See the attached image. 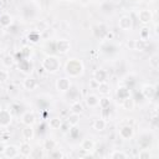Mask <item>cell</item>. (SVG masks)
<instances>
[{
	"label": "cell",
	"instance_id": "cell-1",
	"mask_svg": "<svg viewBox=\"0 0 159 159\" xmlns=\"http://www.w3.org/2000/svg\"><path fill=\"white\" fill-rule=\"evenodd\" d=\"M65 72L67 76L71 78H77L83 75L84 72V66L83 62L78 58H70L65 63Z\"/></svg>",
	"mask_w": 159,
	"mask_h": 159
},
{
	"label": "cell",
	"instance_id": "cell-2",
	"mask_svg": "<svg viewBox=\"0 0 159 159\" xmlns=\"http://www.w3.org/2000/svg\"><path fill=\"white\" fill-rule=\"evenodd\" d=\"M41 67L47 72V73H56L60 68H61V61L58 57H56L55 55H47L42 62H41Z\"/></svg>",
	"mask_w": 159,
	"mask_h": 159
},
{
	"label": "cell",
	"instance_id": "cell-3",
	"mask_svg": "<svg viewBox=\"0 0 159 159\" xmlns=\"http://www.w3.org/2000/svg\"><path fill=\"white\" fill-rule=\"evenodd\" d=\"M153 140H154V135L152 133L145 132V133H142L138 137L137 144H138L139 149H149L152 147V144H153Z\"/></svg>",
	"mask_w": 159,
	"mask_h": 159
},
{
	"label": "cell",
	"instance_id": "cell-4",
	"mask_svg": "<svg viewBox=\"0 0 159 159\" xmlns=\"http://www.w3.org/2000/svg\"><path fill=\"white\" fill-rule=\"evenodd\" d=\"M17 68H19V71H20L21 73L29 76V75H31V72L34 71V65H32V62H31L30 60L22 58L21 61L17 62Z\"/></svg>",
	"mask_w": 159,
	"mask_h": 159
},
{
	"label": "cell",
	"instance_id": "cell-5",
	"mask_svg": "<svg viewBox=\"0 0 159 159\" xmlns=\"http://www.w3.org/2000/svg\"><path fill=\"white\" fill-rule=\"evenodd\" d=\"M140 93L143 96L144 99H153L157 96V86L153 84H144L140 88Z\"/></svg>",
	"mask_w": 159,
	"mask_h": 159
},
{
	"label": "cell",
	"instance_id": "cell-6",
	"mask_svg": "<svg viewBox=\"0 0 159 159\" xmlns=\"http://www.w3.org/2000/svg\"><path fill=\"white\" fill-rule=\"evenodd\" d=\"M12 122V113L9 109H0V128H7Z\"/></svg>",
	"mask_w": 159,
	"mask_h": 159
},
{
	"label": "cell",
	"instance_id": "cell-7",
	"mask_svg": "<svg viewBox=\"0 0 159 159\" xmlns=\"http://www.w3.org/2000/svg\"><path fill=\"white\" fill-rule=\"evenodd\" d=\"M138 20L142 25H148L153 20V12L149 9H142L138 11Z\"/></svg>",
	"mask_w": 159,
	"mask_h": 159
},
{
	"label": "cell",
	"instance_id": "cell-8",
	"mask_svg": "<svg viewBox=\"0 0 159 159\" xmlns=\"http://www.w3.org/2000/svg\"><path fill=\"white\" fill-rule=\"evenodd\" d=\"M118 134H119V138L120 139H123V140H130L134 137V129H133L132 125L125 124V125H122L119 128Z\"/></svg>",
	"mask_w": 159,
	"mask_h": 159
},
{
	"label": "cell",
	"instance_id": "cell-9",
	"mask_svg": "<svg viewBox=\"0 0 159 159\" xmlns=\"http://www.w3.org/2000/svg\"><path fill=\"white\" fill-rule=\"evenodd\" d=\"M55 43H56V52H58L60 55H66L71 50V42L67 39H60Z\"/></svg>",
	"mask_w": 159,
	"mask_h": 159
},
{
	"label": "cell",
	"instance_id": "cell-10",
	"mask_svg": "<svg viewBox=\"0 0 159 159\" xmlns=\"http://www.w3.org/2000/svg\"><path fill=\"white\" fill-rule=\"evenodd\" d=\"M118 27L123 31H129L133 27V20L129 15H122L118 20Z\"/></svg>",
	"mask_w": 159,
	"mask_h": 159
},
{
	"label": "cell",
	"instance_id": "cell-11",
	"mask_svg": "<svg viewBox=\"0 0 159 159\" xmlns=\"http://www.w3.org/2000/svg\"><path fill=\"white\" fill-rule=\"evenodd\" d=\"M71 86H72V84H71V81H70V78H67V77H60V78L56 80V89H57L58 92H61V93L67 92Z\"/></svg>",
	"mask_w": 159,
	"mask_h": 159
},
{
	"label": "cell",
	"instance_id": "cell-12",
	"mask_svg": "<svg viewBox=\"0 0 159 159\" xmlns=\"http://www.w3.org/2000/svg\"><path fill=\"white\" fill-rule=\"evenodd\" d=\"M107 31H108V29L103 24H98V25H94L92 27V34L98 40H104V36H106Z\"/></svg>",
	"mask_w": 159,
	"mask_h": 159
},
{
	"label": "cell",
	"instance_id": "cell-13",
	"mask_svg": "<svg viewBox=\"0 0 159 159\" xmlns=\"http://www.w3.org/2000/svg\"><path fill=\"white\" fill-rule=\"evenodd\" d=\"M20 119H21V123L24 125H34L35 122H36V116H35L34 112L26 111V112H24L21 114V118Z\"/></svg>",
	"mask_w": 159,
	"mask_h": 159
},
{
	"label": "cell",
	"instance_id": "cell-14",
	"mask_svg": "<svg viewBox=\"0 0 159 159\" xmlns=\"http://www.w3.org/2000/svg\"><path fill=\"white\" fill-rule=\"evenodd\" d=\"M2 155H4L5 158H9V159H14V158L19 157V155H20V153H19V147H16V145H6L5 149H4Z\"/></svg>",
	"mask_w": 159,
	"mask_h": 159
},
{
	"label": "cell",
	"instance_id": "cell-15",
	"mask_svg": "<svg viewBox=\"0 0 159 159\" xmlns=\"http://www.w3.org/2000/svg\"><path fill=\"white\" fill-rule=\"evenodd\" d=\"M116 96H117L118 99L123 101V99H125V98H128V97L130 96V89H129L127 86H124V84L122 83V84H119V86L117 87V89H116Z\"/></svg>",
	"mask_w": 159,
	"mask_h": 159
},
{
	"label": "cell",
	"instance_id": "cell-16",
	"mask_svg": "<svg viewBox=\"0 0 159 159\" xmlns=\"http://www.w3.org/2000/svg\"><path fill=\"white\" fill-rule=\"evenodd\" d=\"M37 80L36 78H34V77H31V76H27L25 80H24V82H22V87L26 89V91H35L36 88H37Z\"/></svg>",
	"mask_w": 159,
	"mask_h": 159
},
{
	"label": "cell",
	"instance_id": "cell-17",
	"mask_svg": "<svg viewBox=\"0 0 159 159\" xmlns=\"http://www.w3.org/2000/svg\"><path fill=\"white\" fill-rule=\"evenodd\" d=\"M101 50H102L106 55H113V53L117 52L118 47H117L114 43H112L111 41H103L102 45H101Z\"/></svg>",
	"mask_w": 159,
	"mask_h": 159
},
{
	"label": "cell",
	"instance_id": "cell-18",
	"mask_svg": "<svg viewBox=\"0 0 159 159\" xmlns=\"http://www.w3.org/2000/svg\"><path fill=\"white\" fill-rule=\"evenodd\" d=\"M107 78H108V73L106 70L103 68H98L93 72V80L97 82V83H102V82H107Z\"/></svg>",
	"mask_w": 159,
	"mask_h": 159
},
{
	"label": "cell",
	"instance_id": "cell-19",
	"mask_svg": "<svg viewBox=\"0 0 159 159\" xmlns=\"http://www.w3.org/2000/svg\"><path fill=\"white\" fill-rule=\"evenodd\" d=\"M65 94H66V97H67L70 101H72V102L80 101V98H81V93H80L78 88L75 87V86H71V87L68 88V91L65 92Z\"/></svg>",
	"mask_w": 159,
	"mask_h": 159
},
{
	"label": "cell",
	"instance_id": "cell-20",
	"mask_svg": "<svg viewBox=\"0 0 159 159\" xmlns=\"http://www.w3.org/2000/svg\"><path fill=\"white\" fill-rule=\"evenodd\" d=\"M31 150H32V147L30 145V143L27 140L22 142L20 145H19V153L21 157H25V158H29L30 154H31Z\"/></svg>",
	"mask_w": 159,
	"mask_h": 159
},
{
	"label": "cell",
	"instance_id": "cell-21",
	"mask_svg": "<svg viewBox=\"0 0 159 159\" xmlns=\"http://www.w3.org/2000/svg\"><path fill=\"white\" fill-rule=\"evenodd\" d=\"M21 14H22V17L25 20H32L36 15V11L31 5H25L21 10Z\"/></svg>",
	"mask_w": 159,
	"mask_h": 159
},
{
	"label": "cell",
	"instance_id": "cell-22",
	"mask_svg": "<svg viewBox=\"0 0 159 159\" xmlns=\"http://www.w3.org/2000/svg\"><path fill=\"white\" fill-rule=\"evenodd\" d=\"M94 147H96V144H94V142L91 138H84L81 142V149L84 150V152H87V153L94 152Z\"/></svg>",
	"mask_w": 159,
	"mask_h": 159
},
{
	"label": "cell",
	"instance_id": "cell-23",
	"mask_svg": "<svg viewBox=\"0 0 159 159\" xmlns=\"http://www.w3.org/2000/svg\"><path fill=\"white\" fill-rule=\"evenodd\" d=\"M50 98L47 97V96H39L37 97V99H36V106H37V108L40 109V111H47V108H48V106H50V101H48Z\"/></svg>",
	"mask_w": 159,
	"mask_h": 159
},
{
	"label": "cell",
	"instance_id": "cell-24",
	"mask_svg": "<svg viewBox=\"0 0 159 159\" xmlns=\"http://www.w3.org/2000/svg\"><path fill=\"white\" fill-rule=\"evenodd\" d=\"M106 127H107V120L104 118H102V117L94 119L93 123H92V128L94 130H97V132H103L106 129Z\"/></svg>",
	"mask_w": 159,
	"mask_h": 159
},
{
	"label": "cell",
	"instance_id": "cell-25",
	"mask_svg": "<svg viewBox=\"0 0 159 159\" xmlns=\"http://www.w3.org/2000/svg\"><path fill=\"white\" fill-rule=\"evenodd\" d=\"M11 25H12V16H11L10 14H7V12L1 14V15H0V26L7 29V27L11 26Z\"/></svg>",
	"mask_w": 159,
	"mask_h": 159
},
{
	"label": "cell",
	"instance_id": "cell-26",
	"mask_svg": "<svg viewBox=\"0 0 159 159\" xmlns=\"http://www.w3.org/2000/svg\"><path fill=\"white\" fill-rule=\"evenodd\" d=\"M98 103H99V97L97 96V94H88L87 97H86V104H87V107H89V108H96V107H98Z\"/></svg>",
	"mask_w": 159,
	"mask_h": 159
},
{
	"label": "cell",
	"instance_id": "cell-27",
	"mask_svg": "<svg viewBox=\"0 0 159 159\" xmlns=\"http://www.w3.org/2000/svg\"><path fill=\"white\" fill-rule=\"evenodd\" d=\"M123 84H124V86H127L129 89H133V88H134V86L137 84V77H135L133 73L127 75V76L124 77V80H123Z\"/></svg>",
	"mask_w": 159,
	"mask_h": 159
},
{
	"label": "cell",
	"instance_id": "cell-28",
	"mask_svg": "<svg viewBox=\"0 0 159 159\" xmlns=\"http://www.w3.org/2000/svg\"><path fill=\"white\" fill-rule=\"evenodd\" d=\"M122 108L125 109V111H133L135 108V99L132 96H129L128 98L123 99L122 101Z\"/></svg>",
	"mask_w": 159,
	"mask_h": 159
},
{
	"label": "cell",
	"instance_id": "cell-29",
	"mask_svg": "<svg viewBox=\"0 0 159 159\" xmlns=\"http://www.w3.org/2000/svg\"><path fill=\"white\" fill-rule=\"evenodd\" d=\"M21 135H22V138L25 139V140H30V139H32L34 138V135H35V130L32 129V125H25L24 128H22V130H21Z\"/></svg>",
	"mask_w": 159,
	"mask_h": 159
},
{
	"label": "cell",
	"instance_id": "cell-30",
	"mask_svg": "<svg viewBox=\"0 0 159 159\" xmlns=\"http://www.w3.org/2000/svg\"><path fill=\"white\" fill-rule=\"evenodd\" d=\"M97 92L101 94V96H108L111 93V87L107 82H102V83H98L97 87H96Z\"/></svg>",
	"mask_w": 159,
	"mask_h": 159
},
{
	"label": "cell",
	"instance_id": "cell-31",
	"mask_svg": "<svg viewBox=\"0 0 159 159\" xmlns=\"http://www.w3.org/2000/svg\"><path fill=\"white\" fill-rule=\"evenodd\" d=\"M56 147H57V143L52 138H46L43 140V143H42V149L43 150H47V152H51V150L56 149Z\"/></svg>",
	"mask_w": 159,
	"mask_h": 159
},
{
	"label": "cell",
	"instance_id": "cell-32",
	"mask_svg": "<svg viewBox=\"0 0 159 159\" xmlns=\"http://www.w3.org/2000/svg\"><path fill=\"white\" fill-rule=\"evenodd\" d=\"M113 10H114V6H113V4L111 2V1H103L102 2V5H101V11L103 12V14H107V15H109V14H112L113 12Z\"/></svg>",
	"mask_w": 159,
	"mask_h": 159
},
{
	"label": "cell",
	"instance_id": "cell-33",
	"mask_svg": "<svg viewBox=\"0 0 159 159\" xmlns=\"http://www.w3.org/2000/svg\"><path fill=\"white\" fill-rule=\"evenodd\" d=\"M70 112L71 113H76V114H81L83 112V104L80 102V101H76V102H72L71 107H70Z\"/></svg>",
	"mask_w": 159,
	"mask_h": 159
},
{
	"label": "cell",
	"instance_id": "cell-34",
	"mask_svg": "<svg viewBox=\"0 0 159 159\" xmlns=\"http://www.w3.org/2000/svg\"><path fill=\"white\" fill-rule=\"evenodd\" d=\"M61 124H62V119H61V118L53 117V118H50V119H48V127H50L51 129H53V130L60 129Z\"/></svg>",
	"mask_w": 159,
	"mask_h": 159
},
{
	"label": "cell",
	"instance_id": "cell-35",
	"mask_svg": "<svg viewBox=\"0 0 159 159\" xmlns=\"http://www.w3.org/2000/svg\"><path fill=\"white\" fill-rule=\"evenodd\" d=\"M128 157H129V154H127L125 152L119 150V149H116L109 154V158H112V159H125Z\"/></svg>",
	"mask_w": 159,
	"mask_h": 159
},
{
	"label": "cell",
	"instance_id": "cell-36",
	"mask_svg": "<svg viewBox=\"0 0 159 159\" xmlns=\"http://www.w3.org/2000/svg\"><path fill=\"white\" fill-rule=\"evenodd\" d=\"M66 122L72 127V125H77L80 123V114H76V113H70L66 118Z\"/></svg>",
	"mask_w": 159,
	"mask_h": 159
},
{
	"label": "cell",
	"instance_id": "cell-37",
	"mask_svg": "<svg viewBox=\"0 0 159 159\" xmlns=\"http://www.w3.org/2000/svg\"><path fill=\"white\" fill-rule=\"evenodd\" d=\"M148 48V42L147 41H144V40H135V42H134V50H137V51H145Z\"/></svg>",
	"mask_w": 159,
	"mask_h": 159
},
{
	"label": "cell",
	"instance_id": "cell-38",
	"mask_svg": "<svg viewBox=\"0 0 159 159\" xmlns=\"http://www.w3.org/2000/svg\"><path fill=\"white\" fill-rule=\"evenodd\" d=\"M14 63H15L14 56H11V55H5V56L2 57V65H4V67L10 68V67L14 66Z\"/></svg>",
	"mask_w": 159,
	"mask_h": 159
},
{
	"label": "cell",
	"instance_id": "cell-39",
	"mask_svg": "<svg viewBox=\"0 0 159 159\" xmlns=\"http://www.w3.org/2000/svg\"><path fill=\"white\" fill-rule=\"evenodd\" d=\"M40 39H41V35H40V32L39 31H31L29 35H27V40L30 41V42H32V43H37L39 41H40Z\"/></svg>",
	"mask_w": 159,
	"mask_h": 159
},
{
	"label": "cell",
	"instance_id": "cell-40",
	"mask_svg": "<svg viewBox=\"0 0 159 159\" xmlns=\"http://www.w3.org/2000/svg\"><path fill=\"white\" fill-rule=\"evenodd\" d=\"M149 36H150V30H149V27H147V26L144 25V26L140 29V31H139V39L147 41V40H149Z\"/></svg>",
	"mask_w": 159,
	"mask_h": 159
},
{
	"label": "cell",
	"instance_id": "cell-41",
	"mask_svg": "<svg viewBox=\"0 0 159 159\" xmlns=\"http://www.w3.org/2000/svg\"><path fill=\"white\" fill-rule=\"evenodd\" d=\"M149 65L154 70H158L159 68V56L157 53H154V55H152L149 57Z\"/></svg>",
	"mask_w": 159,
	"mask_h": 159
},
{
	"label": "cell",
	"instance_id": "cell-42",
	"mask_svg": "<svg viewBox=\"0 0 159 159\" xmlns=\"http://www.w3.org/2000/svg\"><path fill=\"white\" fill-rule=\"evenodd\" d=\"M98 106H99L101 108H108V107H111V97H108V96H102V97L99 98Z\"/></svg>",
	"mask_w": 159,
	"mask_h": 159
},
{
	"label": "cell",
	"instance_id": "cell-43",
	"mask_svg": "<svg viewBox=\"0 0 159 159\" xmlns=\"http://www.w3.org/2000/svg\"><path fill=\"white\" fill-rule=\"evenodd\" d=\"M48 157L50 158H53V159H61V158H65L66 155L60 149H53V150L48 152Z\"/></svg>",
	"mask_w": 159,
	"mask_h": 159
},
{
	"label": "cell",
	"instance_id": "cell-44",
	"mask_svg": "<svg viewBox=\"0 0 159 159\" xmlns=\"http://www.w3.org/2000/svg\"><path fill=\"white\" fill-rule=\"evenodd\" d=\"M45 154H43V149H40V148H36V149H32L31 150V154H30V158H43Z\"/></svg>",
	"mask_w": 159,
	"mask_h": 159
},
{
	"label": "cell",
	"instance_id": "cell-45",
	"mask_svg": "<svg viewBox=\"0 0 159 159\" xmlns=\"http://www.w3.org/2000/svg\"><path fill=\"white\" fill-rule=\"evenodd\" d=\"M138 158L139 159H150L152 153L149 152V149H140L139 153H138Z\"/></svg>",
	"mask_w": 159,
	"mask_h": 159
},
{
	"label": "cell",
	"instance_id": "cell-46",
	"mask_svg": "<svg viewBox=\"0 0 159 159\" xmlns=\"http://www.w3.org/2000/svg\"><path fill=\"white\" fill-rule=\"evenodd\" d=\"M20 52H21V55L24 56V58H29L30 55L32 53V48H31L30 46H22L21 50H20Z\"/></svg>",
	"mask_w": 159,
	"mask_h": 159
},
{
	"label": "cell",
	"instance_id": "cell-47",
	"mask_svg": "<svg viewBox=\"0 0 159 159\" xmlns=\"http://www.w3.org/2000/svg\"><path fill=\"white\" fill-rule=\"evenodd\" d=\"M68 134H70L71 139H77V137H78V134H80L77 125H72V127L70 128V130H68Z\"/></svg>",
	"mask_w": 159,
	"mask_h": 159
},
{
	"label": "cell",
	"instance_id": "cell-48",
	"mask_svg": "<svg viewBox=\"0 0 159 159\" xmlns=\"http://www.w3.org/2000/svg\"><path fill=\"white\" fill-rule=\"evenodd\" d=\"M9 80V72L6 70H0V83H4Z\"/></svg>",
	"mask_w": 159,
	"mask_h": 159
},
{
	"label": "cell",
	"instance_id": "cell-49",
	"mask_svg": "<svg viewBox=\"0 0 159 159\" xmlns=\"http://www.w3.org/2000/svg\"><path fill=\"white\" fill-rule=\"evenodd\" d=\"M0 139L4 140V142H6L7 139H10V132H7L5 128L2 130H0Z\"/></svg>",
	"mask_w": 159,
	"mask_h": 159
},
{
	"label": "cell",
	"instance_id": "cell-50",
	"mask_svg": "<svg viewBox=\"0 0 159 159\" xmlns=\"http://www.w3.org/2000/svg\"><path fill=\"white\" fill-rule=\"evenodd\" d=\"M70 128H71V125H70L67 122H62V124H61V127H60V129H61L63 133L68 132V130H70Z\"/></svg>",
	"mask_w": 159,
	"mask_h": 159
},
{
	"label": "cell",
	"instance_id": "cell-51",
	"mask_svg": "<svg viewBox=\"0 0 159 159\" xmlns=\"http://www.w3.org/2000/svg\"><path fill=\"white\" fill-rule=\"evenodd\" d=\"M19 109H21V106L20 104H17V103H12L11 104V109L10 111H14V112L19 113Z\"/></svg>",
	"mask_w": 159,
	"mask_h": 159
},
{
	"label": "cell",
	"instance_id": "cell-52",
	"mask_svg": "<svg viewBox=\"0 0 159 159\" xmlns=\"http://www.w3.org/2000/svg\"><path fill=\"white\" fill-rule=\"evenodd\" d=\"M45 128H46V124H45L43 122H42L41 124H39V134H40V133H41V134H42V133H45V132H46V129H45Z\"/></svg>",
	"mask_w": 159,
	"mask_h": 159
},
{
	"label": "cell",
	"instance_id": "cell-53",
	"mask_svg": "<svg viewBox=\"0 0 159 159\" xmlns=\"http://www.w3.org/2000/svg\"><path fill=\"white\" fill-rule=\"evenodd\" d=\"M5 147H6L5 142L0 139V155H2V153H4V149H5Z\"/></svg>",
	"mask_w": 159,
	"mask_h": 159
},
{
	"label": "cell",
	"instance_id": "cell-54",
	"mask_svg": "<svg viewBox=\"0 0 159 159\" xmlns=\"http://www.w3.org/2000/svg\"><path fill=\"white\" fill-rule=\"evenodd\" d=\"M134 42H135V40H129L127 42V47H129L130 50H134Z\"/></svg>",
	"mask_w": 159,
	"mask_h": 159
},
{
	"label": "cell",
	"instance_id": "cell-55",
	"mask_svg": "<svg viewBox=\"0 0 159 159\" xmlns=\"http://www.w3.org/2000/svg\"><path fill=\"white\" fill-rule=\"evenodd\" d=\"M152 124H153V127H154V128H157V127H158V117H157V116L153 118V120H152Z\"/></svg>",
	"mask_w": 159,
	"mask_h": 159
},
{
	"label": "cell",
	"instance_id": "cell-56",
	"mask_svg": "<svg viewBox=\"0 0 159 159\" xmlns=\"http://www.w3.org/2000/svg\"><path fill=\"white\" fill-rule=\"evenodd\" d=\"M129 2H132V4H137V2H140V0H128Z\"/></svg>",
	"mask_w": 159,
	"mask_h": 159
},
{
	"label": "cell",
	"instance_id": "cell-57",
	"mask_svg": "<svg viewBox=\"0 0 159 159\" xmlns=\"http://www.w3.org/2000/svg\"><path fill=\"white\" fill-rule=\"evenodd\" d=\"M67 1H70V2H75L76 0H67Z\"/></svg>",
	"mask_w": 159,
	"mask_h": 159
},
{
	"label": "cell",
	"instance_id": "cell-58",
	"mask_svg": "<svg viewBox=\"0 0 159 159\" xmlns=\"http://www.w3.org/2000/svg\"><path fill=\"white\" fill-rule=\"evenodd\" d=\"M55 1H63V0H55Z\"/></svg>",
	"mask_w": 159,
	"mask_h": 159
},
{
	"label": "cell",
	"instance_id": "cell-59",
	"mask_svg": "<svg viewBox=\"0 0 159 159\" xmlns=\"http://www.w3.org/2000/svg\"><path fill=\"white\" fill-rule=\"evenodd\" d=\"M1 2H2V0H0V6H1Z\"/></svg>",
	"mask_w": 159,
	"mask_h": 159
}]
</instances>
